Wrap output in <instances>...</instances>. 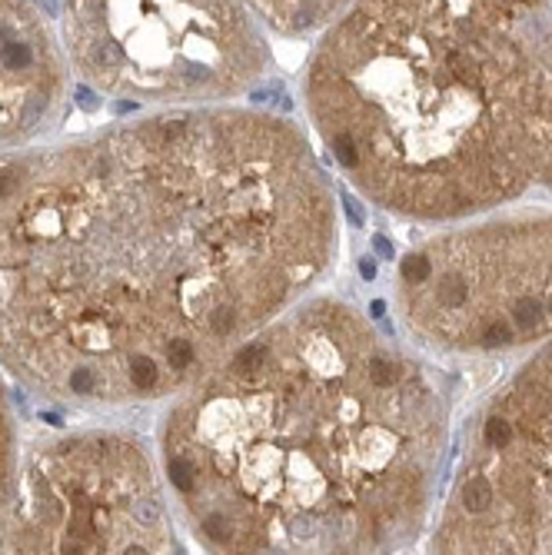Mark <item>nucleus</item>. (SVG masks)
Masks as SVG:
<instances>
[{
  "instance_id": "nucleus-1",
  "label": "nucleus",
  "mask_w": 552,
  "mask_h": 555,
  "mask_svg": "<svg viewBox=\"0 0 552 555\" xmlns=\"http://www.w3.org/2000/svg\"><path fill=\"white\" fill-rule=\"evenodd\" d=\"M336 249L293 123L170 106L0 154V366L40 396L170 399L300 303Z\"/></svg>"
},
{
  "instance_id": "nucleus-2",
  "label": "nucleus",
  "mask_w": 552,
  "mask_h": 555,
  "mask_svg": "<svg viewBox=\"0 0 552 555\" xmlns=\"http://www.w3.org/2000/svg\"><path fill=\"white\" fill-rule=\"evenodd\" d=\"M446 406L426 369L336 299L290 306L166 413L164 473L193 539L226 555L410 545Z\"/></svg>"
},
{
  "instance_id": "nucleus-3",
  "label": "nucleus",
  "mask_w": 552,
  "mask_h": 555,
  "mask_svg": "<svg viewBox=\"0 0 552 555\" xmlns=\"http://www.w3.org/2000/svg\"><path fill=\"white\" fill-rule=\"evenodd\" d=\"M306 106L352 187L396 216L552 189V4L356 0L309 60Z\"/></svg>"
},
{
  "instance_id": "nucleus-4",
  "label": "nucleus",
  "mask_w": 552,
  "mask_h": 555,
  "mask_svg": "<svg viewBox=\"0 0 552 555\" xmlns=\"http://www.w3.org/2000/svg\"><path fill=\"white\" fill-rule=\"evenodd\" d=\"M73 67L120 100L213 106L266 73V40L243 0H63Z\"/></svg>"
},
{
  "instance_id": "nucleus-5",
  "label": "nucleus",
  "mask_w": 552,
  "mask_h": 555,
  "mask_svg": "<svg viewBox=\"0 0 552 555\" xmlns=\"http://www.w3.org/2000/svg\"><path fill=\"white\" fill-rule=\"evenodd\" d=\"M396 306L439 353L552 343V213L496 216L419 243L400 263Z\"/></svg>"
},
{
  "instance_id": "nucleus-6",
  "label": "nucleus",
  "mask_w": 552,
  "mask_h": 555,
  "mask_svg": "<svg viewBox=\"0 0 552 555\" xmlns=\"http://www.w3.org/2000/svg\"><path fill=\"white\" fill-rule=\"evenodd\" d=\"M4 552H173L164 485L130 436L80 432L30 452L0 529Z\"/></svg>"
},
{
  "instance_id": "nucleus-7",
  "label": "nucleus",
  "mask_w": 552,
  "mask_h": 555,
  "mask_svg": "<svg viewBox=\"0 0 552 555\" xmlns=\"http://www.w3.org/2000/svg\"><path fill=\"white\" fill-rule=\"evenodd\" d=\"M433 549L552 555V343L472 423Z\"/></svg>"
},
{
  "instance_id": "nucleus-8",
  "label": "nucleus",
  "mask_w": 552,
  "mask_h": 555,
  "mask_svg": "<svg viewBox=\"0 0 552 555\" xmlns=\"http://www.w3.org/2000/svg\"><path fill=\"white\" fill-rule=\"evenodd\" d=\"M67 70L40 0H0V154L20 150L63 113Z\"/></svg>"
},
{
  "instance_id": "nucleus-9",
  "label": "nucleus",
  "mask_w": 552,
  "mask_h": 555,
  "mask_svg": "<svg viewBox=\"0 0 552 555\" xmlns=\"http://www.w3.org/2000/svg\"><path fill=\"white\" fill-rule=\"evenodd\" d=\"M273 30L290 37L313 34L319 27L336 24L356 0H243Z\"/></svg>"
},
{
  "instance_id": "nucleus-10",
  "label": "nucleus",
  "mask_w": 552,
  "mask_h": 555,
  "mask_svg": "<svg viewBox=\"0 0 552 555\" xmlns=\"http://www.w3.org/2000/svg\"><path fill=\"white\" fill-rule=\"evenodd\" d=\"M13 485H17V446H13L11 402H7L4 379H0V529H4V519L11 512Z\"/></svg>"
}]
</instances>
